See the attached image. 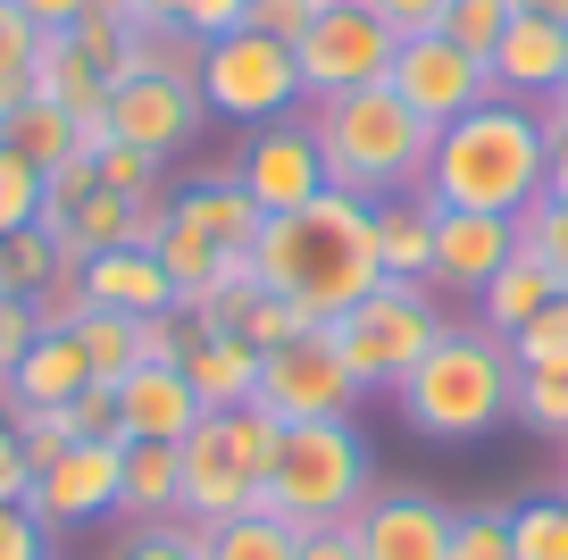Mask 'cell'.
Returning a JSON list of instances; mask_svg holds the SVG:
<instances>
[{"mask_svg":"<svg viewBox=\"0 0 568 560\" xmlns=\"http://www.w3.org/2000/svg\"><path fill=\"white\" fill-rule=\"evenodd\" d=\"M251 260H260L267 293H284L310 327H335L359 293L385 284V268H376V201L326 184L318 201L267 218L260 243H251Z\"/></svg>","mask_w":568,"mask_h":560,"instance_id":"6da1fadb","label":"cell"},{"mask_svg":"<svg viewBox=\"0 0 568 560\" xmlns=\"http://www.w3.org/2000/svg\"><path fill=\"white\" fill-rule=\"evenodd\" d=\"M544 159L551 134L535 118V101H485L468 118H452L435 134V159H426L418 193L435 210H485V218H518L544 201Z\"/></svg>","mask_w":568,"mask_h":560,"instance_id":"7a4b0ae2","label":"cell"},{"mask_svg":"<svg viewBox=\"0 0 568 560\" xmlns=\"http://www.w3.org/2000/svg\"><path fill=\"white\" fill-rule=\"evenodd\" d=\"M393 410H402V427L426 436V443L494 436V427H510V410H518V351L501 343V334H485L477 318H452V327L435 334V351L402 377Z\"/></svg>","mask_w":568,"mask_h":560,"instance_id":"3957f363","label":"cell"},{"mask_svg":"<svg viewBox=\"0 0 568 560\" xmlns=\"http://www.w3.org/2000/svg\"><path fill=\"white\" fill-rule=\"evenodd\" d=\"M310 134H318L326 184H335V193H359V201L418 193V184H426V159H435V126H426L393 84L310 101Z\"/></svg>","mask_w":568,"mask_h":560,"instance_id":"277c9868","label":"cell"},{"mask_svg":"<svg viewBox=\"0 0 568 560\" xmlns=\"http://www.w3.org/2000/svg\"><path fill=\"white\" fill-rule=\"evenodd\" d=\"M376 493V460H368V436L352 419H310V427H284V452L267 469L260 502L276 510L284 527H352L359 502Z\"/></svg>","mask_w":568,"mask_h":560,"instance_id":"5b68a950","label":"cell"},{"mask_svg":"<svg viewBox=\"0 0 568 560\" xmlns=\"http://www.w3.org/2000/svg\"><path fill=\"white\" fill-rule=\"evenodd\" d=\"M452 327V310H444V293L435 284H376V293H359L352 310L335 318V351H343V368L359 377V393H402V377L435 351V334Z\"/></svg>","mask_w":568,"mask_h":560,"instance_id":"8992f818","label":"cell"},{"mask_svg":"<svg viewBox=\"0 0 568 560\" xmlns=\"http://www.w3.org/2000/svg\"><path fill=\"white\" fill-rule=\"evenodd\" d=\"M201 101H210V118L276 126V118H293V109L310 101L302 59H293V42L260 34V26H234V34H217L210 51H201Z\"/></svg>","mask_w":568,"mask_h":560,"instance_id":"52a82bcc","label":"cell"},{"mask_svg":"<svg viewBox=\"0 0 568 560\" xmlns=\"http://www.w3.org/2000/svg\"><path fill=\"white\" fill-rule=\"evenodd\" d=\"M393 51H402V34H393L376 9H359V0H326L318 26L293 42V59H302V92H310V101H335V92H368V84H385V76H393Z\"/></svg>","mask_w":568,"mask_h":560,"instance_id":"ba28073f","label":"cell"},{"mask_svg":"<svg viewBox=\"0 0 568 560\" xmlns=\"http://www.w3.org/2000/svg\"><path fill=\"white\" fill-rule=\"evenodd\" d=\"M260 410H276L284 427H310V419H352L359 410V377L343 368L335 334L310 327L293 334L284 351H260V393H251Z\"/></svg>","mask_w":568,"mask_h":560,"instance_id":"9c48e42d","label":"cell"},{"mask_svg":"<svg viewBox=\"0 0 568 560\" xmlns=\"http://www.w3.org/2000/svg\"><path fill=\"white\" fill-rule=\"evenodd\" d=\"M393 92H402L409 109H418L435 134H444L452 118H468V109H485V101H501L494 92V68H485L477 51H460L452 34H402V51H393V76H385Z\"/></svg>","mask_w":568,"mask_h":560,"instance_id":"30bf717a","label":"cell"},{"mask_svg":"<svg viewBox=\"0 0 568 560\" xmlns=\"http://www.w3.org/2000/svg\"><path fill=\"white\" fill-rule=\"evenodd\" d=\"M109 142H134V151H151V159H176L184 142L210 126V101H201V84L193 76H118L109 84Z\"/></svg>","mask_w":568,"mask_h":560,"instance_id":"8fae6325","label":"cell"},{"mask_svg":"<svg viewBox=\"0 0 568 560\" xmlns=\"http://www.w3.org/2000/svg\"><path fill=\"white\" fill-rule=\"evenodd\" d=\"M234 184L260 201V218H284V210H302V201H318L326 193V159H318L310 118L251 126V142L234 151Z\"/></svg>","mask_w":568,"mask_h":560,"instance_id":"7c38bea8","label":"cell"},{"mask_svg":"<svg viewBox=\"0 0 568 560\" xmlns=\"http://www.w3.org/2000/svg\"><path fill=\"white\" fill-rule=\"evenodd\" d=\"M118 469H125V443H68L51 469H34L26 510H34L51 536H75V527H92V519H118Z\"/></svg>","mask_w":568,"mask_h":560,"instance_id":"4fadbf2b","label":"cell"},{"mask_svg":"<svg viewBox=\"0 0 568 560\" xmlns=\"http://www.w3.org/2000/svg\"><path fill=\"white\" fill-rule=\"evenodd\" d=\"M368 560H452V502L426 486H385L352 519Z\"/></svg>","mask_w":568,"mask_h":560,"instance_id":"5bb4252c","label":"cell"},{"mask_svg":"<svg viewBox=\"0 0 568 560\" xmlns=\"http://www.w3.org/2000/svg\"><path fill=\"white\" fill-rule=\"evenodd\" d=\"M176 469H184V519L193 527H217V519H234V510H260V477L243 469V452H234V436H226L217 410L176 443Z\"/></svg>","mask_w":568,"mask_h":560,"instance_id":"9a60e30c","label":"cell"},{"mask_svg":"<svg viewBox=\"0 0 568 560\" xmlns=\"http://www.w3.org/2000/svg\"><path fill=\"white\" fill-rule=\"evenodd\" d=\"M510 251H518V218L435 210V293H468V301H477Z\"/></svg>","mask_w":568,"mask_h":560,"instance_id":"2e32d148","label":"cell"},{"mask_svg":"<svg viewBox=\"0 0 568 560\" xmlns=\"http://www.w3.org/2000/svg\"><path fill=\"white\" fill-rule=\"evenodd\" d=\"M485 68H494L501 101H551V92L568 84V26L510 18V26H501V42L485 51Z\"/></svg>","mask_w":568,"mask_h":560,"instance_id":"e0dca14e","label":"cell"},{"mask_svg":"<svg viewBox=\"0 0 568 560\" xmlns=\"http://www.w3.org/2000/svg\"><path fill=\"white\" fill-rule=\"evenodd\" d=\"M201 419L210 410L193 402L184 368H134V377H118V436L125 443H184Z\"/></svg>","mask_w":568,"mask_h":560,"instance_id":"ac0fdd59","label":"cell"},{"mask_svg":"<svg viewBox=\"0 0 568 560\" xmlns=\"http://www.w3.org/2000/svg\"><path fill=\"white\" fill-rule=\"evenodd\" d=\"M193 327H201V318H193ZM176 368H184V386H193L201 410H243L251 393H260V351H251L234 327H201Z\"/></svg>","mask_w":568,"mask_h":560,"instance_id":"d6986e66","label":"cell"},{"mask_svg":"<svg viewBox=\"0 0 568 560\" xmlns=\"http://www.w3.org/2000/svg\"><path fill=\"white\" fill-rule=\"evenodd\" d=\"M84 293H92V310H125V318H160V310H176V284H168L160 251H142V243L92 251V260H84Z\"/></svg>","mask_w":568,"mask_h":560,"instance_id":"ffe728a7","label":"cell"},{"mask_svg":"<svg viewBox=\"0 0 568 560\" xmlns=\"http://www.w3.org/2000/svg\"><path fill=\"white\" fill-rule=\"evenodd\" d=\"M551 301H560V277H551V268L535 260L527 243H518L510 260L494 268V284L477 293V327H485V334H501V343H518V327H535Z\"/></svg>","mask_w":568,"mask_h":560,"instance_id":"44dd1931","label":"cell"},{"mask_svg":"<svg viewBox=\"0 0 568 560\" xmlns=\"http://www.w3.org/2000/svg\"><path fill=\"white\" fill-rule=\"evenodd\" d=\"M84 386H92L84 343H75V334H34L26 360H18V377H9L0 393H9V410H68Z\"/></svg>","mask_w":568,"mask_h":560,"instance_id":"7402d4cb","label":"cell"},{"mask_svg":"<svg viewBox=\"0 0 568 560\" xmlns=\"http://www.w3.org/2000/svg\"><path fill=\"white\" fill-rule=\"evenodd\" d=\"M376 268L393 284H435V201L426 193L376 201Z\"/></svg>","mask_w":568,"mask_h":560,"instance_id":"603a6c76","label":"cell"},{"mask_svg":"<svg viewBox=\"0 0 568 560\" xmlns=\"http://www.w3.org/2000/svg\"><path fill=\"white\" fill-rule=\"evenodd\" d=\"M118 519H125V527L184 519V469H176V443H125V469H118Z\"/></svg>","mask_w":568,"mask_h":560,"instance_id":"cb8c5ba5","label":"cell"},{"mask_svg":"<svg viewBox=\"0 0 568 560\" xmlns=\"http://www.w3.org/2000/svg\"><path fill=\"white\" fill-rule=\"evenodd\" d=\"M176 218H184V227H201L217 251H251V243H260V227H267V218H260V201H251L243 184H234V168L193 176V184L176 193Z\"/></svg>","mask_w":568,"mask_h":560,"instance_id":"d4e9b609","label":"cell"},{"mask_svg":"<svg viewBox=\"0 0 568 560\" xmlns=\"http://www.w3.org/2000/svg\"><path fill=\"white\" fill-rule=\"evenodd\" d=\"M0 151H18L26 168H42V176H51L59 159H75V151H84V126H75L59 101H42V92H34V101L0 109Z\"/></svg>","mask_w":568,"mask_h":560,"instance_id":"484cf974","label":"cell"},{"mask_svg":"<svg viewBox=\"0 0 568 560\" xmlns=\"http://www.w3.org/2000/svg\"><path fill=\"white\" fill-rule=\"evenodd\" d=\"M151 251H160L168 284H176V310H210V301H217V260H226V251H217V243H210L201 227L168 218V234H160Z\"/></svg>","mask_w":568,"mask_h":560,"instance_id":"4316f807","label":"cell"},{"mask_svg":"<svg viewBox=\"0 0 568 560\" xmlns=\"http://www.w3.org/2000/svg\"><path fill=\"white\" fill-rule=\"evenodd\" d=\"M201 543H210V560H302V527H284L267 502L201 527Z\"/></svg>","mask_w":568,"mask_h":560,"instance_id":"83f0119b","label":"cell"},{"mask_svg":"<svg viewBox=\"0 0 568 560\" xmlns=\"http://www.w3.org/2000/svg\"><path fill=\"white\" fill-rule=\"evenodd\" d=\"M59 268H75V260H68V243H59L42 218H34V227H18V234H0V293L34 301L42 284L59 277Z\"/></svg>","mask_w":568,"mask_h":560,"instance_id":"f1b7e54d","label":"cell"},{"mask_svg":"<svg viewBox=\"0 0 568 560\" xmlns=\"http://www.w3.org/2000/svg\"><path fill=\"white\" fill-rule=\"evenodd\" d=\"M510 419L568 452V360H518V410Z\"/></svg>","mask_w":568,"mask_h":560,"instance_id":"f546056e","label":"cell"},{"mask_svg":"<svg viewBox=\"0 0 568 560\" xmlns=\"http://www.w3.org/2000/svg\"><path fill=\"white\" fill-rule=\"evenodd\" d=\"M75 343H84V360H92V386H118V377H134V368H142V318H125V310H84Z\"/></svg>","mask_w":568,"mask_h":560,"instance_id":"4dcf8cb0","label":"cell"},{"mask_svg":"<svg viewBox=\"0 0 568 560\" xmlns=\"http://www.w3.org/2000/svg\"><path fill=\"white\" fill-rule=\"evenodd\" d=\"M201 51H210V42H193L184 34V26H134V34H125V76H193L201 84Z\"/></svg>","mask_w":568,"mask_h":560,"instance_id":"1f68e13d","label":"cell"},{"mask_svg":"<svg viewBox=\"0 0 568 560\" xmlns=\"http://www.w3.org/2000/svg\"><path fill=\"white\" fill-rule=\"evenodd\" d=\"M452 560H518L510 510H501V502H468V510H452Z\"/></svg>","mask_w":568,"mask_h":560,"instance_id":"d6a6232c","label":"cell"},{"mask_svg":"<svg viewBox=\"0 0 568 560\" xmlns=\"http://www.w3.org/2000/svg\"><path fill=\"white\" fill-rule=\"evenodd\" d=\"M518 18V0H444V9H435V34H452L460 42V51H494L501 42V26Z\"/></svg>","mask_w":568,"mask_h":560,"instance_id":"836d02e7","label":"cell"},{"mask_svg":"<svg viewBox=\"0 0 568 560\" xmlns=\"http://www.w3.org/2000/svg\"><path fill=\"white\" fill-rule=\"evenodd\" d=\"M510 536H518V560H568V493L518 502L510 510Z\"/></svg>","mask_w":568,"mask_h":560,"instance_id":"e575fe53","label":"cell"},{"mask_svg":"<svg viewBox=\"0 0 568 560\" xmlns=\"http://www.w3.org/2000/svg\"><path fill=\"white\" fill-rule=\"evenodd\" d=\"M92 193H101V168H92V151H75V159H59V168L51 176H42V227H68V218L75 210H84V201Z\"/></svg>","mask_w":568,"mask_h":560,"instance_id":"d590c367","label":"cell"},{"mask_svg":"<svg viewBox=\"0 0 568 560\" xmlns=\"http://www.w3.org/2000/svg\"><path fill=\"white\" fill-rule=\"evenodd\" d=\"M109 560H210L193 519H160V527H125V543Z\"/></svg>","mask_w":568,"mask_h":560,"instance_id":"8d00e7d4","label":"cell"},{"mask_svg":"<svg viewBox=\"0 0 568 560\" xmlns=\"http://www.w3.org/2000/svg\"><path fill=\"white\" fill-rule=\"evenodd\" d=\"M92 168H101V184L109 193H160L168 184V159H151V151H134V142H101V151H92Z\"/></svg>","mask_w":568,"mask_h":560,"instance_id":"74e56055","label":"cell"},{"mask_svg":"<svg viewBox=\"0 0 568 560\" xmlns=\"http://www.w3.org/2000/svg\"><path fill=\"white\" fill-rule=\"evenodd\" d=\"M26 310H34V327H42V334H75V327H84V310H92L84 268H59V277L42 284L34 301H26Z\"/></svg>","mask_w":568,"mask_h":560,"instance_id":"f35d334b","label":"cell"},{"mask_svg":"<svg viewBox=\"0 0 568 560\" xmlns=\"http://www.w3.org/2000/svg\"><path fill=\"white\" fill-rule=\"evenodd\" d=\"M518 243H527L535 260L560 277V293H568V210H560V201H535V210H518Z\"/></svg>","mask_w":568,"mask_h":560,"instance_id":"ab89813d","label":"cell"},{"mask_svg":"<svg viewBox=\"0 0 568 560\" xmlns=\"http://www.w3.org/2000/svg\"><path fill=\"white\" fill-rule=\"evenodd\" d=\"M42 218V168H26L18 151H0V234H18Z\"/></svg>","mask_w":568,"mask_h":560,"instance_id":"60d3db41","label":"cell"},{"mask_svg":"<svg viewBox=\"0 0 568 560\" xmlns=\"http://www.w3.org/2000/svg\"><path fill=\"white\" fill-rule=\"evenodd\" d=\"M68 436L75 443H125L118 436V386H84L68 402Z\"/></svg>","mask_w":568,"mask_h":560,"instance_id":"b9f144b4","label":"cell"},{"mask_svg":"<svg viewBox=\"0 0 568 560\" xmlns=\"http://www.w3.org/2000/svg\"><path fill=\"white\" fill-rule=\"evenodd\" d=\"M176 26L193 42H217V34H234V26H251V0H176Z\"/></svg>","mask_w":568,"mask_h":560,"instance_id":"7bdbcfd3","label":"cell"},{"mask_svg":"<svg viewBox=\"0 0 568 560\" xmlns=\"http://www.w3.org/2000/svg\"><path fill=\"white\" fill-rule=\"evenodd\" d=\"M0 560H51V527L26 502H0Z\"/></svg>","mask_w":568,"mask_h":560,"instance_id":"ee69618b","label":"cell"},{"mask_svg":"<svg viewBox=\"0 0 568 560\" xmlns=\"http://www.w3.org/2000/svg\"><path fill=\"white\" fill-rule=\"evenodd\" d=\"M34 310H26L18 293H0V386H9V377H18V360H26V343H34ZM0 402H9V393H0Z\"/></svg>","mask_w":568,"mask_h":560,"instance_id":"f6af8a7d","label":"cell"},{"mask_svg":"<svg viewBox=\"0 0 568 560\" xmlns=\"http://www.w3.org/2000/svg\"><path fill=\"white\" fill-rule=\"evenodd\" d=\"M510 351H518V360H568V293L551 301L535 327H518V343H510Z\"/></svg>","mask_w":568,"mask_h":560,"instance_id":"bcb514c9","label":"cell"},{"mask_svg":"<svg viewBox=\"0 0 568 560\" xmlns=\"http://www.w3.org/2000/svg\"><path fill=\"white\" fill-rule=\"evenodd\" d=\"M251 26L276 42H302L310 26H318V0H251Z\"/></svg>","mask_w":568,"mask_h":560,"instance_id":"7dc6e473","label":"cell"},{"mask_svg":"<svg viewBox=\"0 0 568 560\" xmlns=\"http://www.w3.org/2000/svg\"><path fill=\"white\" fill-rule=\"evenodd\" d=\"M26 486H34V460H26L18 427H0V502H26Z\"/></svg>","mask_w":568,"mask_h":560,"instance_id":"c3c4849f","label":"cell"},{"mask_svg":"<svg viewBox=\"0 0 568 560\" xmlns=\"http://www.w3.org/2000/svg\"><path fill=\"white\" fill-rule=\"evenodd\" d=\"M359 9H376V18H385L393 34H426V26H435V9H444V0H359Z\"/></svg>","mask_w":568,"mask_h":560,"instance_id":"681fc988","label":"cell"},{"mask_svg":"<svg viewBox=\"0 0 568 560\" xmlns=\"http://www.w3.org/2000/svg\"><path fill=\"white\" fill-rule=\"evenodd\" d=\"M92 0H18V18L34 26V34H59V26H75Z\"/></svg>","mask_w":568,"mask_h":560,"instance_id":"f907efd6","label":"cell"},{"mask_svg":"<svg viewBox=\"0 0 568 560\" xmlns=\"http://www.w3.org/2000/svg\"><path fill=\"white\" fill-rule=\"evenodd\" d=\"M302 560H368V552H359L352 527H310V536H302Z\"/></svg>","mask_w":568,"mask_h":560,"instance_id":"816d5d0a","label":"cell"},{"mask_svg":"<svg viewBox=\"0 0 568 560\" xmlns=\"http://www.w3.org/2000/svg\"><path fill=\"white\" fill-rule=\"evenodd\" d=\"M544 201L568 210V134H551V159H544Z\"/></svg>","mask_w":568,"mask_h":560,"instance_id":"f5cc1de1","label":"cell"},{"mask_svg":"<svg viewBox=\"0 0 568 560\" xmlns=\"http://www.w3.org/2000/svg\"><path fill=\"white\" fill-rule=\"evenodd\" d=\"M125 26H176V0H125Z\"/></svg>","mask_w":568,"mask_h":560,"instance_id":"db71d44e","label":"cell"},{"mask_svg":"<svg viewBox=\"0 0 568 560\" xmlns=\"http://www.w3.org/2000/svg\"><path fill=\"white\" fill-rule=\"evenodd\" d=\"M518 18H551V26H568V0H518Z\"/></svg>","mask_w":568,"mask_h":560,"instance_id":"11a10c76","label":"cell"},{"mask_svg":"<svg viewBox=\"0 0 568 560\" xmlns=\"http://www.w3.org/2000/svg\"><path fill=\"white\" fill-rule=\"evenodd\" d=\"M560 493H568V460H560Z\"/></svg>","mask_w":568,"mask_h":560,"instance_id":"9f6ffc18","label":"cell"},{"mask_svg":"<svg viewBox=\"0 0 568 560\" xmlns=\"http://www.w3.org/2000/svg\"><path fill=\"white\" fill-rule=\"evenodd\" d=\"M0 427H9V402H0Z\"/></svg>","mask_w":568,"mask_h":560,"instance_id":"6f0895ef","label":"cell"},{"mask_svg":"<svg viewBox=\"0 0 568 560\" xmlns=\"http://www.w3.org/2000/svg\"><path fill=\"white\" fill-rule=\"evenodd\" d=\"M318 9H326V0H318Z\"/></svg>","mask_w":568,"mask_h":560,"instance_id":"680465c9","label":"cell"},{"mask_svg":"<svg viewBox=\"0 0 568 560\" xmlns=\"http://www.w3.org/2000/svg\"><path fill=\"white\" fill-rule=\"evenodd\" d=\"M560 92H568V84H560Z\"/></svg>","mask_w":568,"mask_h":560,"instance_id":"91938a15","label":"cell"}]
</instances>
